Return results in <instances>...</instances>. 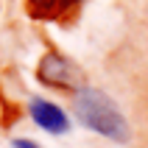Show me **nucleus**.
Masks as SVG:
<instances>
[{
	"label": "nucleus",
	"instance_id": "obj_1",
	"mask_svg": "<svg viewBox=\"0 0 148 148\" xmlns=\"http://www.w3.org/2000/svg\"><path fill=\"white\" fill-rule=\"evenodd\" d=\"M75 115L87 129L103 134L115 143H129V137H132V129L126 123L123 112L117 109V103L106 92L87 90V87L78 90L75 92Z\"/></svg>",
	"mask_w": 148,
	"mask_h": 148
},
{
	"label": "nucleus",
	"instance_id": "obj_3",
	"mask_svg": "<svg viewBox=\"0 0 148 148\" xmlns=\"http://www.w3.org/2000/svg\"><path fill=\"white\" fill-rule=\"evenodd\" d=\"M31 117H34V123L39 126V129H45V132H50V134H64L67 129H70L67 115L56 103H50V101H45V98H34L31 101Z\"/></svg>",
	"mask_w": 148,
	"mask_h": 148
},
{
	"label": "nucleus",
	"instance_id": "obj_2",
	"mask_svg": "<svg viewBox=\"0 0 148 148\" xmlns=\"http://www.w3.org/2000/svg\"><path fill=\"white\" fill-rule=\"evenodd\" d=\"M36 75H39L42 84L48 87H56V90H84V73L81 67L73 64L67 56L62 53H45L39 59V67H36Z\"/></svg>",
	"mask_w": 148,
	"mask_h": 148
},
{
	"label": "nucleus",
	"instance_id": "obj_4",
	"mask_svg": "<svg viewBox=\"0 0 148 148\" xmlns=\"http://www.w3.org/2000/svg\"><path fill=\"white\" fill-rule=\"evenodd\" d=\"M59 8V0H28L31 17H50Z\"/></svg>",
	"mask_w": 148,
	"mask_h": 148
},
{
	"label": "nucleus",
	"instance_id": "obj_5",
	"mask_svg": "<svg viewBox=\"0 0 148 148\" xmlns=\"http://www.w3.org/2000/svg\"><path fill=\"white\" fill-rule=\"evenodd\" d=\"M11 145H14V148H39L36 143H31V140H14Z\"/></svg>",
	"mask_w": 148,
	"mask_h": 148
}]
</instances>
